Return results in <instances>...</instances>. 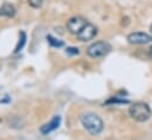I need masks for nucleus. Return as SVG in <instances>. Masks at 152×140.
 Wrapping results in <instances>:
<instances>
[{
	"label": "nucleus",
	"instance_id": "39448f33",
	"mask_svg": "<svg viewBox=\"0 0 152 140\" xmlns=\"http://www.w3.org/2000/svg\"><path fill=\"white\" fill-rule=\"evenodd\" d=\"M88 20H86L85 18L80 17V15H76V17H72L67 20L66 23V27H67V31L73 35H77L79 33V31L85 26V24L87 23Z\"/></svg>",
	"mask_w": 152,
	"mask_h": 140
},
{
	"label": "nucleus",
	"instance_id": "20e7f679",
	"mask_svg": "<svg viewBox=\"0 0 152 140\" xmlns=\"http://www.w3.org/2000/svg\"><path fill=\"white\" fill-rule=\"evenodd\" d=\"M97 34H98V28L93 24L87 21L85 24V26L79 31V33L76 36L77 39L80 40V41H88V40H92Z\"/></svg>",
	"mask_w": 152,
	"mask_h": 140
},
{
	"label": "nucleus",
	"instance_id": "f03ea898",
	"mask_svg": "<svg viewBox=\"0 0 152 140\" xmlns=\"http://www.w3.org/2000/svg\"><path fill=\"white\" fill-rule=\"evenodd\" d=\"M129 113L131 115V118L138 122H144L146 120L150 119L152 112L150 106L145 103H136L130 107Z\"/></svg>",
	"mask_w": 152,
	"mask_h": 140
},
{
	"label": "nucleus",
	"instance_id": "9b49d317",
	"mask_svg": "<svg viewBox=\"0 0 152 140\" xmlns=\"http://www.w3.org/2000/svg\"><path fill=\"white\" fill-rule=\"evenodd\" d=\"M44 4V0H28V5L33 8H40Z\"/></svg>",
	"mask_w": 152,
	"mask_h": 140
},
{
	"label": "nucleus",
	"instance_id": "9d476101",
	"mask_svg": "<svg viewBox=\"0 0 152 140\" xmlns=\"http://www.w3.org/2000/svg\"><path fill=\"white\" fill-rule=\"evenodd\" d=\"M21 35V39H19V42H18V45H17V47H15V53L17 52H19V51H21V48L24 47V45H25V42H26V34H25V32H21L20 33Z\"/></svg>",
	"mask_w": 152,
	"mask_h": 140
},
{
	"label": "nucleus",
	"instance_id": "ddd939ff",
	"mask_svg": "<svg viewBox=\"0 0 152 140\" xmlns=\"http://www.w3.org/2000/svg\"><path fill=\"white\" fill-rule=\"evenodd\" d=\"M150 57H151V59H152V47L150 48Z\"/></svg>",
	"mask_w": 152,
	"mask_h": 140
},
{
	"label": "nucleus",
	"instance_id": "7ed1b4c3",
	"mask_svg": "<svg viewBox=\"0 0 152 140\" xmlns=\"http://www.w3.org/2000/svg\"><path fill=\"white\" fill-rule=\"evenodd\" d=\"M111 50H112V47L107 41H97L88 46L87 55L93 59H99V58L107 55Z\"/></svg>",
	"mask_w": 152,
	"mask_h": 140
},
{
	"label": "nucleus",
	"instance_id": "6e6552de",
	"mask_svg": "<svg viewBox=\"0 0 152 140\" xmlns=\"http://www.w3.org/2000/svg\"><path fill=\"white\" fill-rule=\"evenodd\" d=\"M17 13L15 7L12 4H4L0 6V17H6V18H13Z\"/></svg>",
	"mask_w": 152,
	"mask_h": 140
},
{
	"label": "nucleus",
	"instance_id": "1a4fd4ad",
	"mask_svg": "<svg viewBox=\"0 0 152 140\" xmlns=\"http://www.w3.org/2000/svg\"><path fill=\"white\" fill-rule=\"evenodd\" d=\"M47 41H48V44H50L51 46H53V47H61V46L64 45V42H63L61 40H58V39L53 38L52 35H47Z\"/></svg>",
	"mask_w": 152,
	"mask_h": 140
},
{
	"label": "nucleus",
	"instance_id": "4468645a",
	"mask_svg": "<svg viewBox=\"0 0 152 140\" xmlns=\"http://www.w3.org/2000/svg\"><path fill=\"white\" fill-rule=\"evenodd\" d=\"M150 31H151V33H152V24H151V26H150Z\"/></svg>",
	"mask_w": 152,
	"mask_h": 140
},
{
	"label": "nucleus",
	"instance_id": "f8f14e48",
	"mask_svg": "<svg viewBox=\"0 0 152 140\" xmlns=\"http://www.w3.org/2000/svg\"><path fill=\"white\" fill-rule=\"evenodd\" d=\"M66 53L67 54H79V50L76 48V47H69L66 50Z\"/></svg>",
	"mask_w": 152,
	"mask_h": 140
},
{
	"label": "nucleus",
	"instance_id": "f257e3e1",
	"mask_svg": "<svg viewBox=\"0 0 152 140\" xmlns=\"http://www.w3.org/2000/svg\"><path fill=\"white\" fill-rule=\"evenodd\" d=\"M80 121H81V125L84 126V128L91 136H98L104 130V122H103L102 118L96 113H91V112L84 113L80 117Z\"/></svg>",
	"mask_w": 152,
	"mask_h": 140
},
{
	"label": "nucleus",
	"instance_id": "423d86ee",
	"mask_svg": "<svg viewBox=\"0 0 152 140\" xmlns=\"http://www.w3.org/2000/svg\"><path fill=\"white\" fill-rule=\"evenodd\" d=\"M127 41L132 45H145L152 41V36L144 32H134L127 35Z\"/></svg>",
	"mask_w": 152,
	"mask_h": 140
},
{
	"label": "nucleus",
	"instance_id": "0eeeda50",
	"mask_svg": "<svg viewBox=\"0 0 152 140\" xmlns=\"http://www.w3.org/2000/svg\"><path fill=\"white\" fill-rule=\"evenodd\" d=\"M60 121H61V118H60L59 115L53 117V118L51 119V121L46 122L45 125H42V126L40 127V132H41L42 134H45V136H46V134H50L51 132L56 131V130L59 127Z\"/></svg>",
	"mask_w": 152,
	"mask_h": 140
}]
</instances>
